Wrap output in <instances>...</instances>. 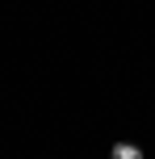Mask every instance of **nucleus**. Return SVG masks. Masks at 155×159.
<instances>
[{
  "label": "nucleus",
  "mask_w": 155,
  "mask_h": 159,
  "mask_svg": "<svg viewBox=\"0 0 155 159\" xmlns=\"http://www.w3.org/2000/svg\"><path fill=\"white\" fill-rule=\"evenodd\" d=\"M109 159H147V147H139V143H113L109 147Z\"/></svg>",
  "instance_id": "obj_1"
}]
</instances>
